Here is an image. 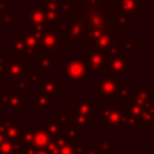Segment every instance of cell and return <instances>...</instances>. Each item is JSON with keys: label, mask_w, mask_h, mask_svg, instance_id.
<instances>
[{"label": "cell", "mask_w": 154, "mask_h": 154, "mask_svg": "<svg viewBox=\"0 0 154 154\" xmlns=\"http://www.w3.org/2000/svg\"><path fill=\"white\" fill-rule=\"evenodd\" d=\"M59 35L63 46H65L69 52L75 45H87V24L84 17L78 12L73 17L61 20L59 24Z\"/></svg>", "instance_id": "obj_1"}, {"label": "cell", "mask_w": 154, "mask_h": 154, "mask_svg": "<svg viewBox=\"0 0 154 154\" xmlns=\"http://www.w3.org/2000/svg\"><path fill=\"white\" fill-rule=\"evenodd\" d=\"M120 49L119 45L112 46L107 51V63L105 69V76L124 78L128 75V69L131 67L132 63L126 59Z\"/></svg>", "instance_id": "obj_2"}, {"label": "cell", "mask_w": 154, "mask_h": 154, "mask_svg": "<svg viewBox=\"0 0 154 154\" xmlns=\"http://www.w3.org/2000/svg\"><path fill=\"white\" fill-rule=\"evenodd\" d=\"M63 73L66 76V83L77 84L82 83L85 78L89 77V70L82 57H66V65L60 69Z\"/></svg>", "instance_id": "obj_3"}, {"label": "cell", "mask_w": 154, "mask_h": 154, "mask_svg": "<svg viewBox=\"0 0 154 154\" xmlns=\"http://www.w3.org/2000/svg\"><path fill=\"white\" fill-rule=\"evenodd\" d=\"M120 82L122 78L105 76L99 82L94 83L93 93L99 97L100 101H103L106 99H116Z\"/></svg>", "instance_id": "obj_4"}, {"label": "cell", "mask_w": 154, "mask_h": 154, "mask_svg": "<svg viewBox=\"0 0 154 154\" xmlns=\"http://www.w3.org/2000/svg\"><path fill=\"white\" fill-rule=\"evenodd\" d=\"M40 35H41V29H29L24 28L22 30V36L24 40L25 45V51H24V57L28 58L30 63L34 61V58L38 55L40 51Z\"/></svg>", "instance_id": "obj_5"}, {"label": "cell", "mask_w": 154, "mask_h": 154, "mask_svg": "<svg viewBox=\"0 0 154 154\" xmlns=\"http://www.w3.org/2000/svg\"><path fill=\"white\" fill-rule=\"evenodd\" d=\"M95 111H99V120L105 128H119L125 113V109L122 107L95 106Z\"/></svg>", "instance_id": "obj_6"}, {"label": "cell", "mask_w": 154, "mask_h": 154, "mask_svg": "<svg viewBox=\"0 0 154 154\" xmlns=\"http://www.w3.org/2000/svg\"><path fill=\"white\" fill-rule=\"evenodd\" d=\"M89 52L87 55H83V60L85 61L88 70L94 73H103L107 63V51L88 47Z\"/></svg>", "instance_id": "obj_7"}, {"label": "cell", "mask_w": 154, "mask_h": 154, "mask_svg": "<svg viewBox=\"0 0 154 154\" xmlns=\"http://www.w3.org/2000/svg\"><path fill=\"white\" fill-rule=\"evenodd\" d=\"M0 102L5 106L6 111H23L24 106L28 105V100L17 89H1L0 90Z\"/></svg>", "instance_id": "obj_8"}, {"label": "cell", "mask_w": 154, "mask_h": 154, "mask_svg": "<svg viewBox=\"0 0 154 154\" xmlns=\"http://www.w3.org/2000/svg\"><path fill=\"white\" fill-rule=\"evenodd\" d=\"M107 4L114 11L131 19L138 17V14L143 11V7H142L143 0H111Z\"/></svg>", "instance_id": "obj_9"}, {"label": "cell", "mask_w": 154, "mask_h": 154, "mask_svg": "<svg viewBox=\"0 0 154 154\" xmlns=\"http://www.w3.org/2000/svg\"><path fill=\"white\" fill-rule=\"evenodd\" d=\"M63 47L59 28H42L40 35V49L58 52Z\"/></svg>", "instance_id": "obj_10"}, {"label": "cell", "mask_w": 154, "mask_h": 154, "mask_svg": "<svg viewBox=\"0 0 154 154\" xmlns=\"http://www.w3.org/2000/svg\"><path fill=\"white\" fill-rule=\"evenodd\" d=\"M28 63L22 59V57H12L11 61L6 64V77L16 84L20 79H26L28 76Z\"/></svg>", "instance_id": "obj_11"}, {"label": "cell", "mask_w": 154, "mask_h": 154, "mask_svg": "<svg viewBox=\"0 0 154 154\" xmlns=\"http://www.w3.org/2000/svg\"><path fill=\"white\" fill-rule=\"evenodd\" d=\"M0 123L4 128L6 138H8V140H19L20 131H22V128H23V123L19 122L16 116L11 117V118L1 117Z\"/></svg>", "instance_id": "obj_12"}, {"label": "cell", "mask_w": 154, "mask_h": 154, "mask_svg": "<svg viewBox=\"0 0 154 154\" xmlns=\"http://www.w3.org/2000/svg\"><path fill=\"white\" fill-rule=\"evenodd\" d=\"M38 93L45 95H51V96H59L61 94V78L45 77L38 83Z\"/></svg>", "instance_id": "obj_13"}, {"label": "cell", "mask_w": 154, "mask_h": 154, "mask_svg": "<svg viewBox=\"0 0 154 154\" xmlns=\"http://www.w3.org/2000/svg\"><path fill=\"white\" fill-rule=\"evenodd\" d=\"M71 106V113L82 116H93L95 111V102L88 97V94H83L81 100H72Z\"/></svg>", "instance_id": "obj_14"}, {"label": "cell", "mask_w": 154, "mask_h": 154, "mask_svg": "<svg viewBox=\"0 0 154 154\" xmlns=\"http://www.w3.org/2000/svg\"><path fill=\"white\" fill-rule=\"evenodd\" d=\"M28 28L34 30L45 28V11L41 6L28 7Z\"/></svg>", "instance_id": "obj_15"}, {"label": "cell", "mask_w": 154, "mask_h": 154, "mask_svg": "<svg viewBox=\"0 0 154 154\" xmlns=\"http://www.w3.org/2000/svg\"><path fill=\"white\" fill-rule=\"evenodd\" d=\"M55 97L45 94H34L32 96V109L35 112H47L55 105Z\"/></svg>", "instance_id": "obj_16"}, {"label": "cell", "mask_w": 154, "mask_h": 154, "mask_svg": "<svg viewBox=\"0 0 154 154\" xmlns=\"http://www.w3.org/2000/svg\"><path fill=\"white\" fill-rule=\"evenodd\" d=\"M38 61H32L35 67L42 73H54L55 72V57L49 54V51H43V55H37Z\"/></svg>", "instance_id": "obj_17"}, {"label": "cell", "mask_w": 154, "mask_h": 154, "mask_svg": "<svg viewBox=\"0 0 154 154\" xmlns=\"http://www.w3.org/2000/svg\"><path fill=\"white\" fill-rule=\"evenodd\" d=\"M12 41L10 45L6 46V52H11L12 57H24L25 45L22 34H12Z\"/></svg>", "instance_id": "obj_18"}, {"label": "cell", "mask_w": 154, "mask_h": 154, "mask_svg": "<svg viewBox=\"0 0 154 154\" xmlns=\"http://www.w3.org/2000/svg\"><path fill=\"white\" fill-rule=\"evenodd\" d=\"M51 136L48 135V132L45 130L43 126L41 128H35L34 131V137H32V142H31V147L36 148V149H45L47 143L49 142Z\"/></svg>", "instance_id": "obj_19"}, {"label": "cell", "mask_w": 154, "mask_h": 154, "mask_svg": "<svg viewBox=\"0 0 154 154\" xmlns=\"http://www.w3.org/2000/svg\"><path fill=\"white\" fill-rule=\"evenodd\" d=\"M71 114H72L71 124L73 126L82 129L85 134L89 131L90 128L94 126V117L93 116H82V114H77V113H71Z\"/></svg>", "instance_id": "obj_20"}, {"label": "cell", "mask_w": 154, "mask_h": 154, "mask_svg": "<svg viewBox=\"0 0 154 154\" xmlns=\"http://www.w3.org/2000/svg\"><path fill=\"white\" fill-rule=\"evenodd\" d=\"M85 132L77 128V126H73L71 123H67V124H63L61 125V135L65 136L67 140H71V141H78L83 137Z\"/></svg>", "instance_id": "obj_21"}, {"label": "cell", "mask_w": 154, "mask_h": 154, "mask_svg": "<svg viewBox=\"0 0 154 154\" xmlns=\"http://www.w3.org/2000/svg\"><path fill=\"white\" fill-rule=\"evenodd\" d=\"M97 149L100 154H116L117 153V140L114 137L112 138H99L97 142Z\"/></svg>", "instance_id": "obj_22"}, {"label": "cell", "mask_w": 154, "mask_h": 154, "mask_svg": "<svg viewBox=\"0 0 154 154\" xmlns=\"http://www.w3.org/2000/svg\"><path fill=\"white\" fill-rule=\"evenodd\" d=\"M43 128L51 137H57L61 134V124H59L54 116H46L43 119Z\"/></svg>", "instance_id": "obj_23"}, {"label": "cell", "mask_w": 154, "mask_h": 154, "mask_svg": "<svg viewBox=\"0 0 154 154\" xmlns=\"http://www.w3.org/2000/svg\"><path fill=\"white\" fill-rule=\"evenodd\" d=\"M24 146L18 140H8L6 138L0 144V154H13L18 149H22Z\"/></svg>", "instance_id": "obj_24"}, {"label": "cell", "mask_w": 154, "mask_h": 154, "mask_svg": "<svg viewBox=\"0 0 154 154\" xmlns=\"http://www.w3.org/2000/svg\"><path fill=\"white\" fill-rule=\"evenodd\" d=\"M120 49L123 52V54L125 57H131L134 52H136L138 49V41L137 40H128L124 38L120 42Z\"/></svg>", "instance_id": "obj_25"}, {"label": "cell", "mask_w": 154, "mask_h": 154, "mask_svg": "<svg viewBox=\"0 0 154 154\" xmlns=\"http://www.w3.org/2000/svg\"><path fill=\"white\" fill-rule=\"evenodd\" d=\"M17 20H18V14H17V12H13L12 10L11 11H7V12L0 13V23L6 29L12 28V25L14 23H17Z\"/></svg>", "instance_id": "obj_26"}, {"label": "cell", "mask_w": 154, "mask_h": 154, "mask_svg": "<svg viewBox=\"0 0 154 154\" xmlns=\"http://www.w3.org/2000/svg\"><path fill=\"white\" fill-rule=\"evenodd\" d=\"M34 131H35V128L34 126H23L18 141L23 146H31L32 137H34Z\"/></svg>", "instance_id": "obj_27"}, {"label": "cell", "mask_w": 154, "mask_h": 154, "mask_svg": "<svg viewBox=\"0 0 154 154\" xmlns=\"http://www.w3.org/2000/svg\"><path fill=\"white\" fill-rule=\"evenodd\" d=\"M120 126H124V128H142V124L137 118H135L134 116L129 114L128 111H125V113L123 116V119H122V123H120Z\"/></svg>", "instance_id": "obj_28"}, {"label": "cell", "mask_w": 154, "mask_h": 154, "mask_svg": "<svg viewBox=\"0 0 154 154\" xmlns=\"http://www.w3.org/2000/svg\"><path fill=\"white\" fill-rule=\"evenodd\" d=\"M131 90H132V84L131 83H122L119 84V88H118V93H117V96H116V100H126L130 94H131Z\"/></svg>", "instance_id": "obj_29"}, {"label": "cell", "mask_w": 154, "mask_h": 154, "mask_svg": "<svg viewBox=\"0 0 154 154\" xmlns=\"http://www.w3.org/2000/svg\"><path fill=\"white\" fill-rule=\"evenodd\" d=\"M54 118H55V120H57L59 124L63 125V124L71 123L72 114H71V111H55Z\"/></svg>", "instance_id": "obj_30"}, {"label": "cell", "mask_w": 154, "mask_h": 154, "mask_svg": "<svg viewBox=\"0 0 154 154\" xmlns=\"http://www.w3.org/2000/svg\"><path fill=\"white\" fill-rule=\"evenodd\" d=\"M77 143V141H71V140H65L61 144H59V149H58V154H72L73 152V147Z\"/></svg>", "instance_id": "obj_31"}, {"label": "cell", "mask_w": 154, "mask_h": 154, "mask_svg": "<svg viewBox=\"0 0 154 154\" xmlns=\"http://www.w3.org/2000/svg\"><path fill=\"white\" fill-rule=\"evenodd\" d=\"M43 78H45V73H42L41 71H38V72H31V73H28V76H26L28 82H30L32 84H38Z\"/></svg>", "instance_id": "obj_32"}, {"label": "cell", "mask_w": 154, "mask_h": 154, "mask_svg": "<svg viewBox=\"0 0 154 154\" xmlns=\"http://www.w3.org/2000/svg\"><path fill=\"white\" fill-rule=\"evenodd\" d=\"M6 51H0V78H6Z\"/></svg>", "instance_id": "obj_33"}, {"label": "cell", "mask_w": 154, "mask_h": 154, "mask_svg": "<svg viewBox=\"0 0 154 154\" xmlns=\"http://www.w3.org/2000/svg\"><path fill=\"white\" fill-rule=\"evenodd\" d=\"M83 150L82 154H100L96 143H82Z\"/></svg>", "instance_id": "obj_34"}, {"label": "cell", "mask_w": 154, "mask_h": 154, "mask_svg": "<svg viewBox=\"0 0 154 154\" xmlns=\"http://www.w3.org/2000/svg\"><path fill=\"white\" fill-rule=\"evenodd\" d=\"M17 90L24 96V95H28V93H29V82H28V79H20V81H18L17 83Z\"/></svg>", "instance_id": "obj_35"}, {"label": "cell", "mask_w": 154, "mask_h": 154, "mask_svg": "<svg viewBox=\"0 0 154 154\" xmlns=\"http://www.w3.org/2000/svg\"><path fill=\"white\" fill-rule=\"evenodd\" d=\"M24 154H48L45 149H36L31 146H24Z\"/></svg>", "instance_id": "obj_36"}, {"label": "cell", "mask_w": 154, "mask_h": 154, "mask_svg": "<svg viewBox=\"0 0 154 154\" xmlns=\"http://www.w3.org/2000/svg\"><path fill=\"white\" fill-rule=\"evenodd\" d=\"M12 10V0H0V13Z\"/></svg>", "instance_id": "obj_37"}, {"label": "cell", "mask_w": 154, "mask_h": 154, "mask_svg": "<svg viewBox=\"0 0 154 154\" xmlns=\"http://www.w3.org/2000/svg\"><path fill=\"white\" fill-rule=\"evenodd\" d=\"M82 150H83V144H79L78 142L75 144L73 147V152L72 154H82Z\"/></svg>", "instance_id": "obj_38"}, {"label": "cell", "mask_w": 154, "mask_h": 154, "mask_svg": "<svg viewBox=\"0 0 154 154\" xmlns=\"http://www.w3.org/2000/svg\"><path fill=\"white\" fill-rule=\"evenodd\" d=\"M6 31H7V29H6V28L0 23V37H1V36H4V35L6 34Z\"/></svg>", "instance_id": "obj_39"}, {"label": "cell", "mask_w": 154, "mask_h": 154, "mask_svg": "<svg viewBox=\"0 0 154 154\" xmlns=\"http://www.w3.org/2000/svg\"><path fill=\"white\" fill-rule=\"evenodd\" d=\"M17 1H20V2H29V1H35V0H17Z\"/></svg>", "instance_id": "obj_40"}, {"label": "cell", "mask_w": 154, "mask_h": 154, "mask_svg": "<svg viewBox=\"0 0 154 154\" xmlns=\"http://www.w3.org/2000/svg\"><path fill=\"white\" fill-rule=\"evenodd\" d=\"M99 1H101V2H103V4H107V2H109L111 0H99Z\"/></svg>", "instance_id": "obj_41"}, {"label": "cell", "mask_w": 154, "mask_h": 154, "mask_svg": "<svg viewBox=\"0 0 154 154\" xmlns=\"http://www.w3.org/2000/svg\"><path fill=\"white\" fill-rule=\"evenodd\" d=\"M35 1H43V0H35Z\"/></svg>", "instance_id": "obj_42"}]
</instances>
